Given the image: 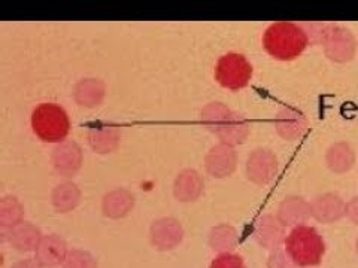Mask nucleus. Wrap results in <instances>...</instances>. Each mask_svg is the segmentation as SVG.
Here are the masks:
<instances>
[{"label": "nucleus", "mask_w": 358, "mask_h": 268, "mask_svg": "<svg viewBox=\"0 0 358 268\" xmlns=\"http://www.w3.org/2000/svg\"><path fill=\"white\" fill-rule=\"evenodd\" d=\"M309 39L305 30L296 22H273L263 35V47L271 57L291 61L300 57L308 48Z\"/></svg>", "instance_id": "1"}, {"label": "nucleus", "mask_w": 358, "mask_h": 268, "mask_svg": "<svg viewBox=\"0 0 358 268\" xmlns=\"http://www.w3.org/2000/svg\"><path fill=\"white\" fill-rule=\"evenodd\" d=\"M201 122L215 134L221 143L229 147L242 144L250 136L248 121L218 102H212L201 109Z\"/></svg>", "instance_id": "2"}, {"label": "nucleus", "mask_w": 358, "mask_h": 268, "mask_svg": "<svg viewBox=\"0 0 358 268\" xmlns=\"http://www.w3.org/2000/svg\"><path fill=\"white\" fill-rule=\"evenodd\" d=\"M285 252L299 268H310L321 264L326 253V243L317 228L300 225L289 231L285 239Z\"/></svg>", "instance_id": "3"}, {"label": "nucleus", "mask_w": 358, "mask_h": 268, "mask_svg": "<svg viewBox=\"0 0 358 268\" xmlns=\"http://www.w3.org/2000/svg\"><path fill=\"white\" fill-rule=\"evenodd\" d=\"M31 128L42 142L63 143L71 133V119L60 105L42 103L33 110Z\"/></svg>", "instance_id": "4"}, {"label": "nucleus", "mask_w": 358, "mask_h": 268, "mask_svg": "<svg viewBox=\"0 0 358 268\" xmlns=\"http://www.w3.org/2000/svg\"><path fill=\"white\" fill-rule=\"evenodd\" d=\"M252 77V64L239 52H229L220 57L215 66V80L217 82L230 89V91H239L250 84Z\"/></svg>", "instance_id": "5"}, {"label": "nucleus", "mask_w": 358, "mask_h": 268, "mask_svg": "<svg viewBox=\"0 0 358 268\" xmlns=\"http://www.w3.org/2000/svg\"><path fill=\"white\" fill-rule=\"evenodd\" d=\"M278 158L267 148L252 151L246 160V176L250 181L259 186H266L275 181L278 176Z\"/></svg>", "instance_id": "6"}, {"label": "nucleus", "mask_w": 358, "mask_h": 268, "mask_svg": "<svg viewBox=\"0 0 358 268\" xmlns=\"http://www.w3.org/2000/svg\"><path fill=\"white\" fill-rule=\"evenodd\" d=\"M324 52L334 63H346L354 59L357 40L348 29L333 24L322 42Z\"/></svg>", "instance_id": "7"}, {"label": "nucleus", "mask_w": 358, "mask_h": 268, "mask_svg": "<svg viewBox=\"0 0 358 268\" xmlns=\"http://www.w3.org/2000/svg\"><path fill=\"white\" fill-rule=\"evenodd\" d=\"M150 240L157 251H172L184 240V227L175 218H160L151 223Z\"/></svg>", "instance_id": "8"}, {"label": "nucleus", "mask_w": 358, "mask_h": 268, "mask_svg": "<svg viewBox=\"0 0 358 268\" xmlns=\"http://www.w3.org/2000/svg\"><path fill=\"white\" fill-rule=\"evenodd\" d=\"M252 236L255 241L259 243V246L268 251L279 249L287 239L285 227L279 222L276 216L271 214L262 215L255 219L252 227Z\"/></svg>", "instance_id": "9"}, {"label": "nucleus", "mask_w": 358, "mask_h": 268, "mask_svg": "<svg viewBox=\"0 0 358 268\" xmlns=\"http://www.w3.org/2000/svg\"><path fill=\"white\" fill-rule=\"evenodd\" d=\"M275 130L284 140L294 142L306 134L308 119L300 110L291 106H284L276 114Z\"/></svg>", "instance_id": "10"}, {"label": "nucleus", "mask_w": 358, "mask_h": 268, "mask_svg": "<svg viewBox=\"0 0 358 268\" xmlns=\"http://www.w3.org/2000/svg\"><path fill=\"white\" fill-rule=\"evenodd\" d=\"M205 167L206 172L212 177H229L234 173L238 167V154L233 149V147L220 143L206 154Z\"/></svg>", "instance_id": "11"}, {"label": "nucleus", "mask_w": 358, "mask_h": 268, "mask_svg": "<svg viewBox=\"0 0 358 268\" xmlns=\"http://www.w3.org/2000/svg\"><path fill=\"white\" fill-rule=\"evenodd\" d=\"M51 161L54 170L64 177H72L80 172L84 156L81 148L75 142H63L52 151Z\"/></svg>", "instance_id": "12"}, {"label": "nucleus", "mask_w": 358, "mask_h": 268, "mask_svg": "<svg viewBox=\"0 0 358 268\" xmlns=\"http://www.w3.org/2000/svg\"><path fill=\"white\" fill-rule=\"evenodd\" d=\"M276 218L284 227L296 228L300 225H306V222L312 218L310 203L299 195H291L282 200V203L278 207Z\"/></svg>", "instance_id": "13"}, {"label": "nucleus", "mask_w": 358, "mask_h": 268, "mask_svg": "<svg viewBox=\"0 0 358 268\" xmlns=\"http://www.w3.org/2000/svg\"><path fill=\"white\" fill-rule=\"evenodd\" d=\"M67 253L69 251H67L66 240L57 234H50L42 237L35 251V258L43 268H55L63 265Z\"/></svg>", "instance_id": "14"}, {"label": "nucleus", "mask_w": 358, "mask_h": 268, "mask_svg": "<svg viewBox=\"0 0 358 268\" xmlns=\"http://www.w3.org/2000/svg\"><path fill=\"white\" fill-rule=\"evenodd\" d=\"M345 201L333 193L315 197L310 203L312 218L320 223H334L345 216Z\"/></svg>", "instance_id": "15"}, {"label": "nucleus", "mask_w": 358, "mask_h": 268, "mask_svg": "<svg viewBox=\"0 0 358 268\" xmlns=\"http://www.w3.org/2000/svg\"><path fill=\"white\" fill-rule=\"evenodd\" d=\"M205 193L203 177L194 169H185L179 173L173 184V195L182 203H193Z\"/></svg>", "instance_id": "16"}, {"label": "nucleus", "mask_w": 358, "mask_h": 268, "mask_svg": "<svg viewBox=\"0 0 358 268\" xmlns=\"http://www.w3.org/2000/svg\"><path fill=\"white\" fill-rule=\"evenodd\" d=\"M87 140L90 148L97 154H110L114 152L121 142V130L115 126L99 124L96 127L88 128Z\"/></svg>", "instance_id": "17"}, {"label": "nucleus", "mask_w": 358, "mask_h": 268, "mask_svg": "<svg viewBox=\"0 0 358 268\" xmlns=\"http://www.w3.org/2000/svg\"><path fill=\"white\" fill-rule=\"evenodd\" d=\"M134 207V195L124 188L112 189L102 200V211L109 219L126 218Z\"/></svg>", "instance_id": "18"}, {"label": "nucleus", "mask_w": 358, "mask_h": 268, "mask_svg": "<svg viewBox=\"0 0 358 268\" xmlns=\"http://www.w3.org/2000/svg\"><path fill=\"white\" fill-rule=\"evenodd\" d=\"M5 234H8L9 244L13 246L14 249H17L18 252L36 251V248L43 237L41 230L36 225H33V223H27V222L20 223L18 227L13 228L9 232H5Z\"/></svg>", "instance_id": "19"}, {"label": "nucleus", "mask_w": 358, "mask_h": 268, "mask_svg": "<svg viewBox=\"0 0 358 268\" xmlns=\"http://www.w3.org/2000/svg\"><path fill=\"white\" fill-rule=\"evenodd\" d=\"M326 164L336 174L348 173L355 164V151L348 142L334 143L326 154Z\"/></svg>", "instance_id": "20"}, {"label": "nucleus", "mask_w": 358, "mask_h": 268, "mask_svg": "<svg viewBox=\"0 0 358 268\" xmlns=\"http://www.w3.org/2000/svg\"><path fill=\"white\" fill-rule=\"evenodd\" d=\"M81 201V189L73 182H63L54 188L51 203L59 214H69L75 210Z\"/></svg>", "instance_id": "21"}, {"label": "nucleus", "mask_w": 358, "mask_h": 268, "mask_svg": "<svg viewBox=\"0 0 358 268\" xmlns=\"http://www.w3.org/2000/svg\"><path fill=\"white\" fill-rule=\"evenodd\" d=\"M208 241L212 251L218 253H230L238 248L241 239L236 228L229 225V223H220V225L210 228Z\"/></svg>", "instance_id": "22"}, {"label": "nucleus", "mask_w": 358, "mask_h": 268, "mask_svg": "<svg viewBox=\"0 0 358 268\" xmlns=\"http://www.w3.org/2000/svg\"><path fill=\"white\" fill-rule=\"evenodd\" d=\"M75 100L76 103L84 107H96L105 98V84L99 80H83L75 87Z\"/></svg>", "instance_id": "23"}, {"label": "nucleus", "mask_w": 358, "mask_h": 268, "mask_svg": "<svg viewBox=\"0 0 358 268\" xmlns=\"http://www.w3.org/2000/svg\"><path fill=\"white\" fill-rule=\"evenodd\" d=\"M24 209L15 197H3L0 201V227L3 230H13L24 221Z\"/></svg>", "instance_id": "24"}, {"label": "nucleus", "mask_w": 358, "mask_h": 268, "mask_svg": "<svg viewBox=\"0 0 358 268\" xmlns=\"http://www.w3.org/2000/svg\"><path fill=\"white\" fill-rule=\"evenodd\" d=\"M62 268H97V261L90 252L73 249L67 253Z\"/></svg>", "instance_id": "25"}, {"label": "nucleus", "mask_w": 358, "mask_h": 268, "mask_svg": "<svg viewBox=\"0 0 358 268\" xmlns=\"http://www.w3.org/2000/svg\"><path fill=\"white\" fill-rule=\"evenodd\" d=\"M308 35L309 43H322L331 29V22H303L300 24Z\"/></svg>", "instance_id": "26"}, {"label": "nucleus", "mask_w": 358, "mask_h": 268, "mask_svg": "<svg viewBox=\"0 0 358 268\" xmlns=\"http://www.w3.org/2000/svg\"><path fill=\"white\" fill-rule=\"evenodd\" d=\"M210 268H246L245 261L238 253H220L210 262Z\"/></svg>", "instance_id": "27"}, {"label": "nucleus", "mask_w": 358, "mask_h": 268, "mask_svg": "<svg viewBox=\"0 0 358 268\" xmlns=\"http://www.w3.org/2000/svg\"><path fill=\"white\" fill-rule=\"evenodd\" d=\"M267 268H299L289 258L285 249H275L267 258Z\"/></svg>", "instance_id": "28"}, {"label": "nucleus", "mask_w": 358, "mask_h": 268, "mask_svg": "<svg viewBox=\"0 0 358 268\" xmlns=\"http://www.w3.org/2000/svg\"><path fill=\"white\" fill-rule=\"evenodd\" d=\"M345 216H348V219L358 225V195L352 197L348 203H346L345 207Z\"/></svg>", "instance_id": "29"}, {"label": "nucleus", "mask_w": 358, "mask_h": 268, "mask_svg": "<svg viewBox=\"0 0 358 268\" xmlns=\"http://www.w3.org/2000/svg\"><path fill=\"white\" fill-rule=\"evenodd\" d=\"M13 268H43L38 261L36 258H27V260H21L18 262H15L13 265Z\"/></svg>", "instance_id": "30"}, {"label": "nucleus", "mask_w": 358, "mask_h": 268, "mask_svg": "<svg viewBox=\"0 0 358 268\" xmlns=\"http://www.w3.org/2000/svg\"><path fill=\"white\" fill-rule=\"evenodd\" d=\"M355 251H357V255H358V237L355 240Z\"/></svg>", "instance_id": "31"}]
</instances>
